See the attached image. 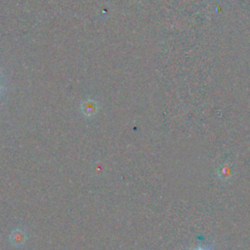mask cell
<instances>
[{"label": "cell", "instance_id": "6da1fadb", "mask_svg": "<svg viewBox=\"0 0 250 250\" xmlns=\"http://www.w3.org/2000/svg\"><path fill=\"white\" fill-rule=\"evenodd\" d=\"M195 250H212V249L209 246H203V247H199V248H197Z\"/></svg>", "mask_w": 250, "mask_h": 250}]
</instances>
